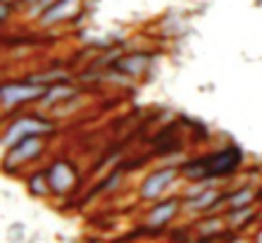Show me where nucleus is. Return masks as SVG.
<instances>
[{
	"label": "nucleus",
	"instance_id": "1",
	"mask_svg": "<svg viewBox=\"0 0 262 243\" xmlns=\"http://www.w3.org/2000/svg\"><path fill=\"white\" fill-rule=\"evenodd\" d=\"M243 162V153L236 146H227L217 150V153L207 155V158H198L193 162L184 165V176L191 181H207L217 179V176H229L234 174Z\"/></svg>",
	"mask_w": 262,
	"mask_h": 243
},
{
	"label": "nucleus",
	"instance_id": "11",
	"mask_svg": "<svg viewBox=\"0 0 262 243\" xmlns=\"http://www.w3.org/2000/svg\"><path fill=\"white\" fill-rule=\"evenodd\" d=\"M253 217H255V208L250 205V208H238V210H227V227L229 229H241L246 227L248 222H253Z\"/></svg>",
	"mask_w": 262,
	"mask_h": 243
},
{
	"label": "nucleus",
	"instance_id": "4",
	"mask_svg": "<svg viewBox=\"0 0 262 243\" xmlns=\"http://www.w3.org/2000/svg\"><path fill=\"white\" fill-rule=\"evenodd\" d=\"M220 205H227V193H220L217 188H198V191H191V195L184 201V208H186L188 212H203V215L217 212Z\"/></svg>",
	"mask_w": 262,
	"mask_h": 243
},
{
	"label": "nucleus",
	"instance_id": "7",
	"mask_svg": "<svg viewBox=\"0 0 262 243\" xmlns=\"http://www.w3.org/2000/svg\"><path fill=\"white\" fill-rule=\"evenodd\" d=\"M46 174H48L50 191L57 193V195L69 193V191L74 188V184H76V169L69 165V162H64V160L53 162V165L46 169Z\"/></svg>",
	"mask_w": 262,
	"mask_h": 243
},
{
	"label": "nucleus",
	"instance_id": "2",
	"mask_svg": "<svg viewBox=\"0 0 262 243\" xmlns=\"http://www.w3.org/2000/svg\"><path fill=\"white\" fill-rule=\"evenodd\" d=\"M46 96V89L41 83H34V81H12V83H5L3 91H0V100H3V107L10 110L14 105H21V103H29V100H38V98Z\"/></svg>",
	"mask_w": 262,
	"mask_h": 243
},
{
	"label": "nucleus",
	"instance_id": "6",
	"mask_svg": "<svg viewBox=\"0 0 262 243\" xmlns=\"http://www.w3.org/2000/svg\"><path fill=\"white\" fill-rule=\"evenodd\" d=\"M43 150V143H41V136H29V139H21L19 143H14L12 148H7L5 153V169H12V167H19L24 162L34 160L36 155H41Z\"/></svg>",
	"mask_w": 262,
	"mask_h": 243
},
{
	"label": "nucleus",
	"instance_id": "13",
	"mask_svg": "<svg viewBox=\"0 0 262 243\" xmlns=\"http://www.w3.org/2000/svg\"><path fill=\"white\" fill-rule=\"evenodd\" d=\"M29 191H31L34 195H48V193H53V191H50L48 174H46V169L29 176Z\"/></svg>",
	"mask_w": 262,
	"mask_h": 243
},
{
	"label": "nucleus",
	"instance_id": "15",
	"mask_svg": "<svg viewBox=\"0 0 262 243\" xmlns=\"http://www.w3.org/2000/svg\"><path fill=\"white\" fill-rule=\"evenodd\" d=\"M10 10H12V7H10V0H3V14H0V17L7 19V17H10Z\"/></svg>",
	"mask_w": 262,
	"mask_h": 243
},
{
	"label": "nucleus",
	"instance_id": "14",
	"mask_svg": "<svg viewBox=\"0 0 262 243\" xmlns=\"http://www.w3.org/2000/svg\"><path fill=\"white\" fill-rule=\"evenodd\" d=\"M74 96V91L72 89H67V86H60V89H50V91H46V96L41 98L43 100V105H53L55 100H64V98H72Z\"/></svg>",
	"mask_w": 262,
	"mask_h": 243
},
{
	"label": "nucleus",
	"instance_id": "10",
	"mask_svg": "<svg viewBox=\"0 0 262 243\" xmlns=\"http://www.w3.org/2000/svg\"><path fill=\"white\" fill-rule=\"evenodd\" d=\"M257 198V191L250 186L236 188L231 193H227V210H238V208H250Z\"/></svg>",
	"mask_w": 262,
	"mask_h": 243
},
{
	"label": "nucleus",
	"instance_id": "8",
	"mask_svg": "<svg viewBox=\"0 0 262 243\" xmlns=\"http://www.w3.org/2000/svg\"><path fill=\"white\" fill-rule=\"evenodd\" d=\"M181 205H184V203H181L179 198H167V201L155 203V205L148 210V215H145L148 229H165L167 224H172V219L181 212Z\"/></svg>",
	"mask_w": 262,
	"mask_h": 243
},
{
	"label": "nucleus",
	"instance_id": "5",
	"mask_svg": "<svg viewBox=\"0 0 262 243\" xmlns=\"http://www.w3.org/2000/svg\"><path fill=\"white\" fill-rule=\"evenodd\" d=\"M177 174H179V169H174V167H165V169H155V172H150L148 176L143 179V184H141V201H158L160 195L167 191V186L172 184L174 179H177Z\"/></svg>",
	"mask_w": 262,
	"mask_h": 243
},
{
	"label": "nucleus",
	"instance_id": "12",
	"mask_svg": "<svg viewBox=\"0 0 262 243\" xmlns=\"http://www.w3.org/2000/svg\"><path fill=\"white\" fill-rule=\"evenodd\" d=\"M150 64V55H126L119 60V70L126 72V74H141Z\"/></svg>",
	"mask_w": 262,
	"mask_h": 243
},
{
	"label": "nucleus",
	"instance_id": "9",
	"mask_svg": "<svg viewBox=\"0 0 262 243\" xmlns=\"http://www.w3.org/2000/svg\"><path fill=\"white\" fill-rule=\"evenodd\" d=\"M81 7V0H55L53 5L41 14V24L43 27H53V24H60V21L72 19Z\"/></svg>",
	"mask_w": 262,
	"mask_h": 243
},
{
	"label": "nucleus",
	"instance_id": "3",
	"mask_svg": "<svg viewBox=\"0 0 262 243\" xmlns=\"http://www.w3.org/2000/svg\"><path fill=\"white\" fill-rule=\"evenodd\" d=\"M53 124L46 122V119H38V117H19L14 124L7 126L5 136H3V146L5 148H12L14 143H19L21 139H29V136H41V134L50 131Z\"/></svg>",
	"mask_w": 262,
	"mask_h": 243
}]
</instances>
